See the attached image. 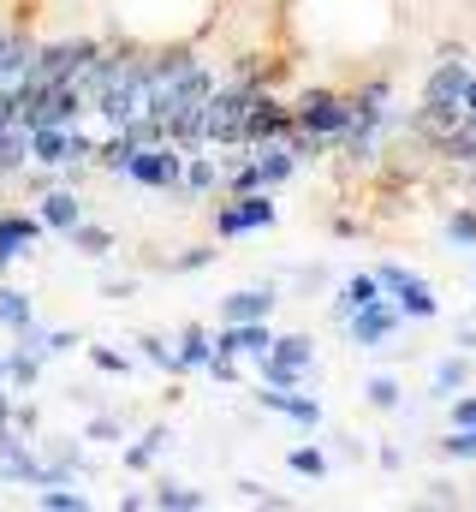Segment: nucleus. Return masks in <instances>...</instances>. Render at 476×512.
Segmentation results:
<instances>
[{
  "label": "nucleus",
  "mask_w": 476,
  "mask_h": 512,
  "mask_svg": "<svg viewBox=\"0 0 476 512\" xmlns=\"http://www.w3.org/2000/svg\"><path fill=\"white\" fill-rule=\"evenodd\" d=\"M84 441H96V447H119V441H125V423L108 417V411H96V417L84 423Z\"/></svg>",
  "instance_id": "obj_27"
},
{
  "label": "nucleus",
  "mask_w": 476,
  "mask_h": 512,
  "mask_svg": "<svg viewBox=\"0 0 476 512\" xmlns=\"http://www.w3.org/2000/svg\"><path fill=\"white\" fill-rule=\"evenodd\" d=\"M471 280H476V251H471Z\"/></svg>",
  "instance_id": "obj_35"
},
{
  "label": "nucleus",
  "mask_w": 476,
  "mask_h": 512,
  "mask_svg": "<svg viewBox=\"0 0 476 512\" xmlns=\"http://www.w3.org/2000/svg\"><path fill=\"white\" fill-rule=\"evenodd\" d=\"M36 215H42V227H48V233H60V239H66V233L84 221V197L60 179V185H48V191L36 197Z\"/></svg>",
  "instance_id": "obj_10"
},
{
  "label": "nucleus",
  "mask_w": 476,
  "mask_h": 512,
  "mask_svg": "<svg viewBox=\"0 0 476 512\" xmlns=\"http://www.w3.org/2000/svg\"><path fill=\"white\" fill-rule=\"evenodd\" d=\"M90 364H96L102 376H131V358L114 352V346H90Z\"/></svg>",
  "instance_id": "obj_31"
},
{
  "label": "nucleus",
  "mask_w": 476,
  "mask_h": 512,
  "mask_svg": "<svg viewBox=\"0 0 476 512\" xmlns=\"http://www.w3.org/2000/svg\"><path fill=\"white\" fill-rule=\"evenodd\" d=\"M6 126H12V120H6V114H0V131H6Z\"/></svg>",
  "instance_id": "obj_37"
},
{
  "label": "nucleus",
  "mask_w": 476,
  "mask_h": 512,
  "mask_svg": "<svg viewBox=\"0 0 476 512\" xmlns=\"http://www.w3.org/2000/svg\"><path fill=\"white\" fill-rule=\"evenodd\" d=\"M209 262H215V245H185L167 268H173V274H197V268H209Z\"/></svg>",
  "instance_id": "obj_30"
},
{
  "label": "nucleus",
  "mask_w": 476,
  "mask_h": 512,
  "mask_svg": "<svg viewBox=\"0 0 476 512\" xmlns=\"http://www.w3.org/2000/svg\"><path fill=\"white\" fill-rule=\"evenodd\" d=\"M441 233H447V245H459V251H476V209H453Z\"/></svg>",
  "instance_id": "obj_26"
},
{
  "label": "nucleus",
  "mask_w": 476,
  "mask_h": 512,
  "mask_svg": "<svg viewBox=\"0 0 476 512\" xmlns=\"http://www.w3.org/2000/svg\"><path fill=\"white\" fill-rule=\"evenodd\" d=\"M42 364H48V358H42L36 346H24V340H18V346L6 352V382H12V387H36V382H42Z\"/></svg>",
  "instance_id": "obj_18"
},
{
  "label": "nucleus",
  "mask_w": 476,
  "mask_h": 512,
  "mask_svg": "<svg viewBox=\"0 0 476 512\" xmlns=\"http://www.w3.org/2000/svg\"><path fill=\"white\" fill-rule=\"evenodd\" d=\"M375 280H381V292L405 310V322H435V316H441V292H435L417 268H405V262H375Z\"/></svg>",
  "instance_id": "obj_3"
},
{
  "label": "nucleus",
  "mask_w": 476,
  "mask_h": 512,
  "mask_svg": "<svg viewBox=\"0 0 476 512\" xmlns=\"http://www.w3.org/2000/svg\"><path fill=\"white\" fill-rule=\"evenodd\" d=\"M286 471H292V477H304V483H322L334 465H328V453H322L316 441H298V447L286 453Z\"/></svg>",
  "instance_id": "obj_19"
},
{
  "label": "nucleus",
  "mask_w": 476,
  "mask_h": 512,
  "mask_svg": "<svg viewBox=\"0 0 476 512\" xmlns=\"http://www.w3.org/2000/svg\"><path fill=\"white\" fill-rule=\"evenodd\" d=\"M375 465H381V471H399V465H405V453H399V447H375Z\"/></svg>",
  "instance_id": "obj_33"
},
{
  "label": "nucleus",
  "mask_w": 476,
  "mask_h": 512,
  "mask_svg": "<svg viewBox=\"0 0 476 512\" xmlns=\"http://www.w3.org/2000/svg\"><path fill=\"white\" fill-rule=\"evenodd\" d=\"M24 167H30V126L12 120V126L0 131V179H18Z\"/></svg>",
  "instance_id": "obj_17"
},
{
  "label": "nucleus",
  "mask_w": 476,
  "mask_h": 512,
  "mask_svg": "<svg viewBox=\"0 0 476 512\" xmlns=\"http://www.w3.org/2000/svg\"><path fill=\"white\" fill-rule=\"evenodd\" d=\"M471 423H476V387H465V393L447 399V429H471Z\"/></svg>",
  "instance_id": "obj_29"
},
{
  "label": "nucleus",
  "mask_w": 476,
  "mask_h": 512,
  "mask_svg": "<svg viewBox=\"0 0 476 512\" xmlns=\"http://www.w3.org/2000/svg\"><path fill=\"white\" fill-rule=\"evenodd\" d=\"M12 411H18V399H12V393H6V387H0V429H6V423H12Z\"/></svg>",
  "instance_id": "obj_34"
},
{
  "label": "nucleus",
  "mask_w": 476,
  "mask_h": 512,
  "mask_svg": "<svg viewBox=\"0 0 476 512\" xmlns=\"http://www.w3.org/2000/svg\"><path fill=\"white\" fill-rule=\"evenodd\" d=\"M30 322H36V304H30V292H18V286H0V328L24 334Z\"/></svg>",
  "instance_id": "obj_22"
},
{
  "label": "nucleus",
  "mask_w": 476,
  "mask_h": 512,
  "mask_svg": "<svg viewBox=\"0 0 476 512\" xmlns=\"http://www.w3.org/2000/svg\"><path fill=\"white\" fill-rule=\"evenodd\" d=\"M292 131H304L316 149H340L352 137V90H298L292 96Z\"/></svg>",
  "instance_id": "obj_1"
},
{
  "label": "nucleus",
  "mask_w": 476,
  "mask_h": 512,
  "mask_svg": "<svg viewBox=\"0 0 476 512\" xmlns=\"http://www.w3.org/2000/svg\"><path fill=\"white\" fill-rule=\"evenodd\" d=\"M250 399L262 405V411H280V417H292L298 429H322V399L316 393H304V387H250Z\"/></svg>",
  "instance_id": "obj_7"
},
{
  "label": "nucleus",
  "mask_w": 476,
  "mask_h": 512,
  "mask_svg": "<svg viewBox=\"0 0 476 512\" xmlns=\"http://www.w3.org/2000/svg\"><path fill=\"white\" fill-rule=\"evenodd\" d=\"M36 507L42 512H84L90 507V495H78V483H42V495H36Z\"/></svg>",
  "instance_id": "obj_23"
},
{
  "label": "nucleus",
  "mask_w": 476,
  "mask_h": 512,
  "mask_svg": "<svg viewBox=\"0 0 476 512\" xmlns=\"http://www.w3.org/2000/svg\"><path fill=\"white\" fill-rule=\"evenodd\" d=\"M340 328H346V340H352L357 352H387V346H393V334L405 328V310H399L393 298H381V304H363V310H352Z\"/></svg>",
  "instance_id": "obj_6"
},
{
  "label": "nucleus",
  "mask_w": 476,
  "mask_h": 512,
  "mask_svg": "<svg viewBox=\"0 0 476 512\" xmlns=\"http://www.w3.org/2000/svg\"><path fill=\"white\" fill-rule=\"evenodd\" d=\"M149 507L155 512H209V495L191 489V483H155L149 489Z\"/></svg>",
  "instance_id": "obj_15"
},
{
  "label": "nucleus",
  "mask_w": 476,
  "mask_h": 512,
  "mask_svg": "<svg viewBox=\"0 0 476 512\" xmlns=\"http://www.w3.org/2000/svg\"><path fill=\"white\" fill-rule=\"evenodd\" d=\"M209 364H215V328L191 322V328L179 334V370H185V376H197V370H209Z\"/></svg>",
  "instance_id": "obj_14"
},
{
  "label": "nucleus",
  "mask_w": 476,
  "mask_h": 512,
  "mask_svg": "<svg viewBox=\"0 0 476 512\" xmlns=\"http://www.w3.org/2000/svg\"><path fill=\"white\" fill-rule=\"evenodd\" d=\"M48 227H42V215L36 209H0V274L18 262V256L36 251V239H42Z\"/></svg>",
  "instance_id": "obj_8"
},
{
  "label": "nucleus",
  "mask_w": 476,
  "mask_h": 512,
  "mask_svg": "<svg viewBox=\"0 0 476 512\" xmlns=\"http://www.w3.org/2000/svg\"><path fill=\"white\" fill-rule=\"evenodd\" d=\"M167 453V423H149L131 447H119V459H125V471H149L155 459Z\"/></svg>",
  "instance_id": "obj_16"
},
{
  "label": "nucleus",
  "mask_w": 476,
  "mask_h": 512,
  "mask_svg": "<svg viewBox=\"0 0 476 512\" xmlns=\"http://www.w3.org/2000/svg\"><path fill=\"white\" fill-rule=\"evenodd\" d=\"M435 447H441V459H459V465L476 459V423L471 429H447V441H435Z\"/></svg>",
  "instance_id": "obj_28"
},
{
  "label": "nucleus",
  "mask_w": 476,
  "mask_h": 512,
  "mask_svg": "<svg viewBox=\"0 0 476 512\" xmlns=\"http://www.w3.org/2000/svg\"><path fill=\"white\" fill-rule=\"evenodd\" d=\"M471 507H476V495H471Z\"/></svg>",
  "instance_id": "obj_38"
},
{
  "label": "nucleus",
  "mask_w": 476,
  "mask_h": 512,
  "mask_svg": "<svg viewBox=\"0 0 476 512\" xmlns=\"http://www.w3.org/2000/svg\"><path fill=\"white\" fill-rule=\"evenodd\" d=\"M268 346H274V328L268 322H221V334H215V352H227L238 364H256Z\"/></svg>",
  "instance_id": "obj_9"
},
{
  "label": "nucleus",
  "mask_w": 476,
  "mask_h": 512,
  "mask_svg": "<svg viewBox=\"0 0 476 512\" xmlns=\"http://www.w3.org/2000/svg\"><path fill=\"white\" fill-rule=\"evenodd\" d=\"M125 179L143 185V191H179V179H185V149H179L173 137L137 143L131 161H125Z\"/></svg>",
  "instance_id": "obj_2"
},
{
  "label": "nucleus",
  "mask_w": 476,
  "mask_h": 512,
  "mask_svg": "<svg viewBox=\"0 0 476 512\" xmlns=\"http://www.w3.org/2000/svg\"><path fill=\"white\" fill-rule=\"evenodd\" d=\"M274 221H280L274 191H244V197L215 203V239H221V245H227V239H244V233H262V227H274Z\"/></svg>",
  "instance_id": "obj_5"
},
{
  "label": "nucleus",
  "mask_w": 476,
  "mask_h": 512,
  "mask_svg": "<svg viewBox=\"0 0 476 512\" xmlns=\"http://www.w3.org/2000/svg\"><path fill=\"white\" fill-rule=\"evenodd\" d=\"M0 382H6V358H0Z\"/></svg>",
  "instance_id": "obj_36"
},
{
  "label": "nucleus",
  "mask_w": 476,
  "mask_h": 512,
  "mask_svg": "<svg viewBox=\"0 0 476 512\" xmlns=\"http://www.w3.org/2000/svg\"><path fill=\"white\" fill-rule=\"evenodd\" d=\"M387 292H381V280H375V268H357V274H346L340 280V292H334V322H346L352 310H363V304H381Z\"/></svg>",
  "instance_id": "obj_12"
},
{
  "label": "nucleus",
  "mask_w": 476,
  "mask_h": 512,
  "mask_svg": "<svg viewBox=\"0 0 476 512\" xmlns=\"http://www.w3.org/2000/svg\"><path fill=\"white\" fill-rule=\"evenodd\" d=\"M280 310V298L268 292V286H256V292H227L221 298V322H268Z\"/></svg>",
  "instance_id": "obj_13"
},
{
  "label": "nucleus",
  "mask_w": 476,
  "mask_h": 512,
  "mask_svg": "<svg viewBox=\"0 0 476 512\" xmlns=\"http://www.w3.org/2000/svg\"><path fill=\"white\" fill-rule=\"evenodd\" d=\"M179 191H185V197H215V191H227V161L209 155V149H191V155H185Z\"/></svg>",
  "instance_id": "obj_11"
},
{
  "label": "nucleus",
  "mask_w": 476,
  "mask_h": 512,
  "mask_svg": "<svg viewBox=\"0 0 476 512\" xmlns=\"http://www.w3.org/2000/svg\"><path fill=\"white\" fill-rule=\"evenodd\" d=\"M66 239L78 245V256H108V251H114V233H108V227H96L90 215H84V221H78V227H72Z\"/></svg>",
  "instance_id": "obj_24"
},
{
  "label": "nucleus",
  "mask_w": 476,
  "mask_h": 512,
  "mask_svg": "<svg viewBox=\"0 0 476 512\" xmlns=\"http://www.w3.org/2000/svg\"><path fill=\"white\" fill-rule=\"evenodd\" d=\"M238 501H244V507H286L280 495H268V483H250V477L238 483Z\"/></svg>",
  "instance_id": "obj_32"
},
{
  "label": "nucleus",
  "mask_w": 476,
  "mask_h": 512,
  "mask_svg": "<svg viewBox=\"0 0 476 512\" xmlns=\"http://www.w3.org/2000/svg\"><path fill=\"white\" fill-rule=\"evenodd\" d=\"M310 370H316V340L310 334H274V346L256 358V382L268 387H304Z\"/></svg>",
  "instance_id": "obj_4"
},
{
  "label": "nucleus",
  "mask_w": 476,
  "mask_h": 512,
  "mask_svg": "<svg viewBox=\"0 0 476 512\" xmlns=\"http://www.w3.org/2000/svg\"><path fill=\"white\" fill-rule=\"evenodd\" d=\"M429 387H435V399L465 393V387H471V358H465V352H459V358H441V364H435V376H429Z\"/></svg>",
  "instance_id": "obj_20"
},
{
  "label": "nucleus",
  "mask_w": 476,
  "mask_h": 512,
  "mask_svg": "<svg viewBox=\"0 0 476 512\" xmlns=\"http://www.w3.org/2000/svg\"><path fill=\"white\" fill-rule=\"evenodd\" d=\"M363 399H369V411H399L405 387H399V376H369L363 382Z\"/></svg>",
  "instance_id": "obj_25"
},
{
  "label": "nucleus",
  "mask_w": 476,
  "mask_h": 512,
  "mask_svg": "<svg viewBox=\"0 0 476 512\" xmlns=\"http://www.w3.org/2000/svg\"><path fill=\"white\" fill-rule=\"evenodd\" d=\"M137 358H143V364H155V370H167V376H185V370H179V340L137 334Z\"/></svg>",
  "instance_id": "obj_21"
}]
</instances>
